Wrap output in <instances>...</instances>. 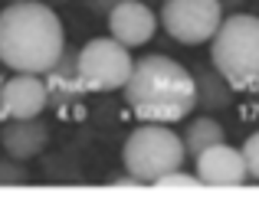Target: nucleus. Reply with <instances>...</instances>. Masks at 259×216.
I'll list each match as a JSON object with an SVG mask.
<instances>
[{
  "instance_id": "1",
  "label": "nucleus",
  "mask_w": 259,
  "mask_h": 216,
  "mask_svg": "<svg viewBox=\"0 0 259 216\" xmlns=\"http://www.w3.org/2000/svg\"><path fill=\"white\" fill-rule=\"evenodd\" d=\"M66 52V30L56 10L39 0H17L0 10V63L13 72L46 76Z\"/></svg>"
},
{
  "instance_id": "2",
  "label": "nucleus",
  "mask_w": 259,
  "mask_h": 216,
  "mask_svg": "<svg viewBox=\"0 0 259 216\" xmlns=\"http://www.w3.org/2000/svg\"><path fill=\"white\" fill-rule=\"evenodd\" d=\"M125 102L141 121L177 125L197 108L194 72L171 56L148 52L132 66V76L125 82Z\"/></svg>"
},
{
  "instance_id": "3",
  "label": "nucleus",
  "mask_w": 259,
  "mask_h": 216,
  "mask_svg": "<svg viewBox=\"0 0 259 216\" xmlns=\"http://www.w3.org/2000/svg\"><path fill=\"white\" fill-rule=\"evenodd\" d=\"M210 63L233 92L259 89V17L230 13L210 39Z\"/></svg>"
},
{
  "instance_id": "4",
  "label": "nucleus",
  "mask_w": 259,
  "mask_h": 216,
  "mask_svg": "<svg viewBox=\"0 0 259 216\" xmlns=\"http://www.w3.org/2000/svg\"><path fill=\"white\" fill-rule=\"evenodd\" d=\"M184 157H187V151H184L181 134L171 131L167 125H158V121H145L121 144L125 171L145 180V184H154L167 171H177L184 164Z\"/></svg>"
},
{
  "instance_id": "5",
  "label": "nucleus",
  "mask_w": 259,
  "mask_h": 216,
  "mask_svg": "<svg viewBox=\"0 0 259 216\" xmlns=\"http://www.w3.org/2000/svg\"><path fill=\"white\" fill-rule=\"evenodd\" d=\"M132 66H135L132 49L125 43H118L115 36H95L76 52L79 82H82L85 92L125 89L128 76H132Z\"/></svg>"
},
{
  "instance_id": "6",
  "label": "nucleus",
  "mask_w": 259,
  "mask_h": 216,
  "mask_svg": "<svg viewBox=\"0 0 259 216\" xmlns=\"http://www.w3.org/2000/svg\"><path fill=\"white\" fill-rule=\"evenodd\" d=\"M158 20L171 39L184 46H200L210 43L213 33L220 30L223 4L220 0H164Z\"/></svg>"
},
{
  "instance_id": "7",
  "label": "nucleus",
  "mask_w": 259,
  "mask_h": 216,
  "mask_svg": "<svg viewBox=\"0 0 259 216\" xmlns=\"http://www.w3.org/2000/svg\"><path fill=\"white\" fill-rule=\"evenodd\" d=\"M46 105H50V85L36 72H17L0 85L4 118H39Z\"/></svg>"
},
{
  "instance_id": "8",
  "label": "nucleus",
  "mask_w": 259,
  "mask_h": 216,
  "mask_svg": "<svg viewBox=\"0 0 259 216\" xmlns=\"http://www.w3.org/2000/svg\"><path fill=\"white\" fill-rule=\"evenodd\" d=\"M197 177L203 187H243L246 184V160H243V147H233L227 141L207 147L200 157H194Z\"/></svg>"
},
{
  "instance_id": "9",
  "label": "nucleus",
  "mask_w": 259,
  "mask_h": 216,
  "mask_svg": "<svg viewBox=\"0 0 259 216\" xmlns=\"http://www.w3.org/2000/svg\"><path fill=\"white\" fill-rule=\"evenodd\" d=\"M161 26L158 13L145 4V0H121L115 10H108V36L125 43L128 49L145 46Z\"/></svg>"
},
{
  "instance_id": "10",
  "label": "nucleus",
  "mask_w": 259,
  "mask_h": 216,
  "mask_svg": "<svg viewBox=\"0 0 259 216\" xmlns=\"http://www.w3.org/2000/svg\"><path fill=\"white\" fill-rule=\"evenodd\" d=\"M0 144L10 157L33 160L50 144V125L39 118H7V125L0 128Z\"/></svg>"
},
{
  "instance_id": "11",
  "label": "nucleus",
  "mask_w": 259,
  "mask_h": 216,
  "mask_svg": "<svg viewBox=\"0 0 259 216\" xmlns=\"http://www.w3.org/2000/svg\"><path fill=\"white\" fill-rule=\"evenodd\" d=\"M194 82H197V105H203V108H227L230 105L233 89H230V82L213 69V63H210V69L207 66H197Z\"/></svg>"
},
{
  "instance_id": "12",
  "label": "nucleus",
  "mask_w": 259,
  "mask_h": 216,
  "mask_svg": "<svg viewBox=\"0 0 259 216\" xmlns=\"http://www.w3.org/2000/svg\"><path fill=\"white\" fill-rule=\"evenodd\" d=\"M184 151H187V157H200L207 147L220 144V141H227V134H223V125L217 118H194L187 121V128H184Z\"/></svg>"
},
{
  "instance_id": "13",
  "label": "nucleus",
  "mask_w": 259,
  "mask_h": 216,
  "mask_svg": "<svg viewBox=\"0 0 259 216\" xmlns=\"http://www.w3.org/2000/svg\"><path fill=\"white\" fill-rule=\"evenodd\" d=\"M0 184H30V171L23 167V160L17 157L0 160Z\"/></svg>"
},
{
  "instance_id": "14",
  "label": "nucleus",
  "mask_w": 259,
  "mask_h": 216,
  "mask_svg": "<svg viewBox=\"0 0 259 216\" xmlns=\"http://www.w3.org/2000/svg\"><path fill=\"white\" fill-rule=\"evenodd\" d=\"M154 187H203V180L197 177V171L187 174L184 167H177V171H167L164 177L154 180Z\"/></svg>"
},
{
  "instance_id": "15",
  "label": "nucleus",
  "mask_w": 259,
  "mask_h": 216,
  "mask_svg": "<svg viewBox=\"0 0 259 216\" xmlns=\"http://www.w3.org/2000/svg\"><path fill=\"white\" fill-rule=\"evenodd\" d=\"M243 160H246V174L253 180H259V131L246 138V144H243Z\"/></svg>"
},
{
  "instance_id": "16",
  "label": "nucleus",
  "mask_w": 259,
  "mask_h": 216,
  "mask_svg": "<svg viewBox=\"0 0 259 216\" xmlns=\"http://www.w3.org/2000/svg\"><path fill=\"white\" fill-rule=\"evenodd\" d=\"M112 184L115 187H141V184H145V180H138V177H135V174H121V177H112Z\"/></svg>"
},
{
  "instance_id": "17",
  "label": "nucleus",
  "mask_w": 259,
  "mask_h": 216,
  "mask_svg": "<svg viewBox=\"0 0 259 216\" xmlns=\"http://www.w3.org/2000/svg\"><path fill=\"white\" fill-rule=\"evenodd\" d=\"M118 4H121V0H89V7L99 10V13H105V17H108V10H115Z\"/></svg>"
},
{
  "instance_id": "18",
  "label": "nucleus",
  "mask_w": 259,
  "mask_h": 216,
  "mask_svg": "<svg viewBox=\"0 0 259 216\" xmlns=\"http://www.w3.org/2000/svg\"><path fill=\"white\" fill-rule=\"evenodd\" d=\"M7 4H17V0H7Z\"/></svg>"
}]
</instances>
